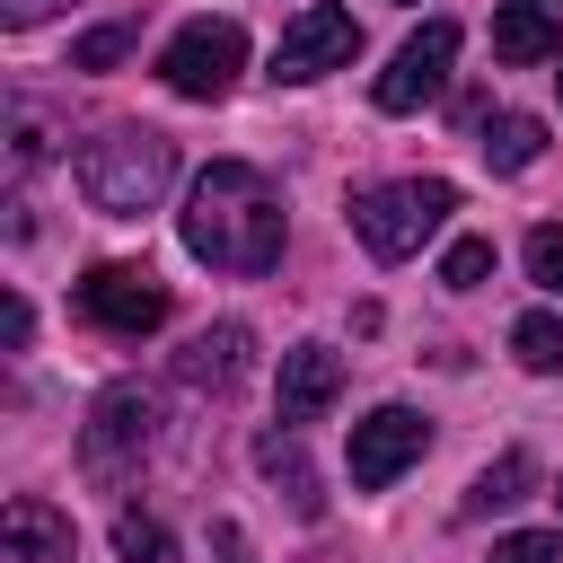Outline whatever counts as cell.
I'll return each mask as SVG.
<instances>
[{
    "label": "cell",
    "instance_id": "6da1fadb",
    "mask_svg": "<svg viewBox=\"0 0 563 563\" xmlns=\"http://www.w3.org/2000/svg\"><path fill=\"white\" fill-rule=\"evenodd\" d=\"M176 229H185V255L194 264H211V273H273L282 264V194L264 185V167H246V158H211L202 176H194V194H185V211H176Z\"/></svg>",
    "mask_w": 563,
    "mask_h": 563
},
{
    "label": "cell",
    "instance_id": "7a4b0ae2",
    "mask_svg": "<svg viewBox=\"0 0 563 563\" xmlns=\"http://www.w3.org/2000/svg\"><path fill=\"white\" fill-rule=\"evenodd\" d=\"M70 176H79V194H88L106 220H141V211H158V194L176 185V141L150 132V123H106L97 141H79Z\"/></svg>",
    "mask_w": 563,
    "mask_h": 563
},
{
    "label": "cell",
    "instance_id": "3957f363",
    "mask_svg": "<svg viewBox=\"0 0 563 563\" xmlns=\"http://www.w3.org/2000/svg\"><path fill=\"white\" fill-rule=\"evenodd\" d=\"M449 211H457V185H449V176H396V185L352 194V238H361L378 264H405Z\"/></svg>",
    "mask_w": 563,
    "mask_h": 563
},
{
    "label": "cell",
    "instance_id": "277c9868",
    "mask_svg": "<svg viewBox=\"0 0 563 563\" xmlns=\"http://www.w3.org/2000/svg\"><path fill=\"white\" fill-rule=\"evenodd\" d=\"M158 449V396L141 387V378H123V387H106L97 405H88V422H79V475L88 484H132L141 475V457Z\"/></svg>",
    "mask_w": 563,
    "mask_h": 563
},
{
    "label": "cell",
    "instance_id": "5b68a950",
    "mask_svg": "<svg viewBox=\"0 0 563 563\" xmlns=\"http://www.w3.org/2000/svg\"><path fill=\"white\" fill-rule=\"evenodd\" d=\"M238 70H246V26H238V18H194V26H176L167 53H158V79H167L176 97H194V106L229 97Z\"/></svg>",
    "mask_w": 563,
    "mask_h": 563
},
{
    "label": "cell",
    "instance_id": "8992f818",
    "mask_svg": "<svg viewBox=\"0 0 563 563\" xmlns=\"http://www.w3.org/2000/svg\"><path fill=\"white\" fill-rule=\"evenodd\" d=\"M352 53H361V18L334 9V0H308V9L282 26V44H273V79L308 88V79H325V70H352Z\"/></svg>",
    "mask_w": 563,
    "mask_h": 563
},
{
    "label": "cell",
    "instance_id": "52a82bcc",
    "mask_svg": "<svg viewBox=\"0 0 563 563\" xmlns=\"http://www.w3.org/2000/svg\"><path fill=\"white\" fill-rule=\"evenodd\" d=\"M449 62H457V18H422V26L396 44V62L369 79L378 114H413V106H431V97L449 88Z\"/></svg>",
    "mask_w": 563,
    "mask_h": 563
},
{
    "label": "cell",
    "instance_id": "ba28073f",
    "mask_svg": "<svg viewBox=\"0 0 563 563\" xmlns=\"http://www.w3.org/2000/svg\"><path fill=\"white\" fill-rule=\"evenodd\" d=\"M79 317L106 334H150L167 325V282L150 264H88L79 273Z\"/></svg>",
    "mask_w": 563,
    "mask_h": 563
},
{
    "label": "cell",
    "instance_id": "9c48e42d",
    "mask_svg": "<svg viewBox=\"0 0 563 563\" xmlns=\"http://www.w3.org/2000/svg\"><path fill=\"white\" fill-rule=\"evenodd\" d=\"M422 449H431V422H422L413 405H378V413H361V422H352V457H343V466H352V484H361V493H387Z\"/></svg>",
    "mask_w": 563,
    "mask_h": 563
},
{
    "label": "cell",
    "instance_id": "30bf717a",
    "mask_svg": "<svg viewBox=\"0 0 563 563\" xmlns=\"http://www.w3.org/2000/svg\"><path fill=\"white\" fill-rule=\"evenodd\" d=\"M70 545H79V528L44 493H18L0 510V563H70Z\"/></svg>",
    "mask_w": 563,
    "mask_h": 563
},
{
    "label": "cell",
    "instance_id": "8fae6325",
    "mask_svg": "<svg viewBox=\"0 0 563 563\" xmlns=\"http://www.w3.org/2000/svg\"><path fill=\"white\" fill-rule=\"evenodd\" d=\"M246 352H255V334H246L238 317H220V325H202V334L176 352V378L202 387V396H229V387L246 378Z\"/></svg>",
    "mask_w": 563,
    "mask_h": 563
},
{
    "label": "cell",
    "instance_id": "7c38bea8",
    "mask_svg": "<svg viewBox=\"0 0 563 563\" xmlns=\"http://www.w3.org/2000/svg\"><path fill=\"white\" fill-rule=\"evenodd\" d=\"M343 396V352L334 343H290L282 352V422H317Z\"/></svg>",
    "mask_w": 563,
    "mask_h": 563
},
{
    "label": "cell",
    "instance_id": "4fadbf2b",
    "mask_svg": "<svg viewBox=\"0 0 563 563\" xmlns=\"http://www.w3.org/2000/svg\"><path fill=\"white\" fill-rule=\"evenodd\" d=\"M493 53L510 70H537V62H563V26L537 9V0H501L493 9Z\"/></svg>",
    "mask_w": 563,
    "mask_h": 563
},
{
    "label": "cell",
    "instance_id": "5bb4252c",
    "mask_svg": "<svg viewBox=\"0 0 563 563\" xmlns=\"http://www.w3.org/2000/svg\"><path fill=\"white\" fill-rule=\"evenodd\" d=\"M528 484H537V457L528 449H501L475 484H466V501H457V519H493V510H510V501H528Z\"/></svg>",
    "mask_w": 563,
    "mask_h": 563
},
{
    "label": "cell",
    "instance_id": "9a60e30c",
    "mask_svg": "<svg viewBox=\"0 0 563 563\" xmlns=\"http://www.w3.org/2000/svg\"><path fill=\"white\" fill-rule=\"evenodd\" d=\"M475 150H484L493 176H519V167L545 158V123H537V114H493V123L475 132Z\"/></svg>",
    "mask_w": 563,
    "mask_h": 563
},
{
    "label": "cell",
    "instance_id": "2e32d148",
    "mask_svg": "<svg viewBox=\"0 0 563 563\" xmlns=\"http://www.w3.org/2000/svg\"><path fill=\"white\" fill-rule=\"evenodd\" d=\"M255 466H264V475H273V484L290 493V510H299V519H317V510H325V493H317V475H308L299 440H282V431H273V440L255 449Z\"/></svg>",
    "mask_w": 563,
    "mask_h": 563
},
{
    "label": "cell",
    "instance_id": "e0dca14e",
    "mask_svg": "<svg viewBox=\"0 0 563 563\" xmlns=\"http://www.w3.org/2000/svg\"><path fill=\"white\" fill-rule=\"evenodd\" d=\"M510 352H519V369H563V317H545V308H528L519 325H510Z\"/></svg>",
    "mask_w": 563,
    "mask_h": 563
},
{
    "label": "cell",
    "instance_id": "ac0fdd59",
    "mask_svg": "<svg viewBox=\"0 0 563 563\" xmlns=\"http://www.w3.org/2000/svg\"><path fill=\"white\" fill-rule=\"evenodd\" d=\"M132 44H141V26H132V18H114V26H88V35L70 44V70H114Z\"/></svg>",
    "mask_w": 563,
    "mask_h": 563
},
{
    "label": "cell",
    "instance_id": "d6986e66",
    "mask_svg": "<svg viewBox=\"0 0 563 563\" xmlns=\"http://www.w3.org/2000/svg\"><path fill=\"white\" fill-rule=\"evenodd\" d=\"M484 273H493V238H457V246L440 255V282H449V290H484Z\"/></svg>",
    "mask_w": 563,
    "mask_h": 563
},
{
    "label": "cell",
    "instance_id": "ffe728a7",
    "mask_svg": "<svg viewBox=\"0 0 563 563\" xmlns=\"http://www.w3.org/2000/svg\"><path fill=\"white\" fill-rule=\"evenodd\" d=\"M114 554H123V563H167V528L141 519V510H123V519H114Z\"/></svg>",
    "mask_w": 563,
    "mask_h": 563
},
{
    "label": "cell",
    "instance_id": "44dd1931",
    "mask_svg": "<svg viewBox=\"0 0 563 563\" xmlns=\"http://www.w3.org/2000/svg\"><path fill=\"white\" fill-rule=\"evenodd\" d=\"M528 282L563 299V220H545V229H528Z\"/></svg>",
    "mask_w": 563,
    "mask_h": 563
},
{
    "label": "cell",
    "instance_id": "7402d4cb",
    "mask_svg": "<svg viewBox=\"0 0 563 563\" xmlns=\"http://www.w3.org/2000/svg\"><path fill=\"white\" fill-rule=\"evenodd\" d=\"M563 554V537H545V528H519V537H501L484 563H554Z\"/></svg>",
    "mask_w": 563,
    "mask_h": 563
},
{
    "label": "cell",
    "instance_id": "603a6c76",
    "mask_svg": "<svg viewBox=\"0 0 563 563\" xmlns=\"http://www.w3.org/2000/svg\"><path fill=\"white\" fill-rule=\"evenodd\" d=\"M53 9H70V0H0V26H44Z\"/></svg>",
    "mask_w": 563,
    "mask_h": 563
},
{
    "label": "cell",
    "instance_id": "cb8c5ba5",
    "mask_svg": "<svg viewBox=\"0 0 563 563\" xmlns=\"http://www.w3.org/2000/svg\"><path fill=\"white\" fill-rule=\"evenodd\" d=\"M0 334H9V352H26V334H35V308H26V299H9V308H0Z\"/></svg>",
    "mask_w": 563,
    "mask_h": 563
},
{
    "label": "cell",
    "instance_id": "d4e9b609",
    "mask_svg": "<svg viewBox=\"0 0 563 563\" xmlns=\"http://www.w3.org/2000/svg\"><path fill=\"white\" fill-rule=\"evenodd\" d=\"M211 554H220V563H255V554H246V528H238V519H220V528H211Z\"/></svg>",
    "mask_w": 563,
    "mask_h": 563
},
{
    "label": "cell",
    "instance_id": "484cf974",
    "mask_svg": "<svg viewBox=\"0 0 563 563\" xmlns=\"http://www.w3.org/2000/svg\"><path fill=\"white\" fill-rule=\"evenodd\" d=\"M554 501H563V484H554Z\"/></svg>",
    "mask_w": 563,
    "mask_h": 563
},
{
    "label": "cell",
    "instance_id": "4316f807",
    "mask_svg": "<svg viewBox=\"0 0 563 563\" xmlns=\"http://www.w3.org/2000/svg\"><path fill=\"white\" fill-rule=\"evenodd\" d=\"M554 88H563V70H554Z\"/></svg>",
    "mask_w": 563,
    "mask_h": 563
}]
</instances>
